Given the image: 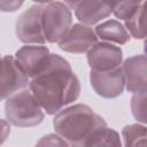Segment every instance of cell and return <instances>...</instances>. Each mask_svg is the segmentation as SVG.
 <instances>
[{
	"instance_id": "3957f363",
	"label": "cell",
	"mask_w": 147,
	"mask_h": 147,
	"mask_svg": "<svg viewBox=\"0 0 147 147\" xmlns=\"http://www.w3.org/2000/svg\"><path fill=\"white\" fill-rule=\"evenodd\" d=\"M5 115L8 123L18 127L37 126L45 117L44 109L26 88L5 100Z\"/></svg>"
},
{
	"instance_id": "277c9868",
	"label": "cell",
	"mask_w": 147,
	"mask_h": 147,
	"mask_svg": "<svg viewBox=\"0 0 147 147\" xmlns=\"http://www.w3.org/2000/svg\"><path fill=\"white\" fill-rule=\"evenodd\" d=\"M41 20L44 36L49 44H59L72 26L71 9L61 1H46Z\"/></svg>"
},
{
	"instance_id": "8fae6325",
	"label": "cell",
	"mask_w": 147,
	"mask_h": 147,
	"mask_svg": "<svg viewBox=\"0 0 147 147\" xmlns=\"http://www.w3.org/2000/svg\"><path fill=\"white\" fill-rule=\"evenodd\" d=\"M77 20L85 25H93L113 14L114 1H67Z\"/></svg>"
},
{
	"instance_id": "d6986e66",
	"label": "cell",
	"mask_w": 147,
	"mask_h": 147,
	"mask_svg": "<svg viewBox=\"0 0 147 147\" xmlns=\"http://www.w3.org/2000/svg\"><path fill=\"white\" fill-rule=\"evenodd\" d=\"M34 147H70L69 144L57 133H49L41 137Z\"/></svg>"
},
{
	"instance_id": "4fadbf2b",
	"label": "cell",
	"mask_w": 147,
	"mask_h": 147,
	"mask_svg": "<svg viewBox=\"0 0 147 147\" xmlns=\"http://www.w3.org/2000/svg\"><path fill=\"white\" fill-rule=\"evenodd\" d=\"M95 33L98 38L106 42L125 45L130 41L131 36L125 25L117 20H107L95 26Z\"/></svg>"
},
{
	"instance_id": "5b68a950",
	"label": "cell",
	"mask_w": 147,
	"mask_h": 147,
	"mask_svg": "<svg viewBox=\"0 0 147 147\" xmlns=\"http://www.w3.org/2000/svg\"><path fill=\"white\" fill-rule=\"evenodd\" d=\"M45 1L38 2L24 10L17 18L15 32L17 39L26 45H44L46 41L42 29V9Z\"/></svg>"
},
{
	"instance_id": "7a4b0ae2",
	"label": "cell",
	"mask_w": 147,
	"mask_h": 147,
	"mask_svg": "<svg viewBox=\"0 0 147 147\" xmlns=\"http://www.w3.org/2000/svg\"><path fill=\"white\" fill-rule=\"evenodd\" d=\"M53 126L70 147H84L92 133L107 126V123L90 106L77 103L59 111L53 119Z\"/></svg>"
},
{
	"instance_id": "ba28073f",
	"label": "cell",
	"mask_w": 147,
	"mask_h": 147,
	"mask_svg": "<svg viewBox=\"0 0 147 147\" xmlns=\"http://www.w3.org/2000/svg\"><path fill=\"white\" fill-rule=\"evenodd\" d=\"M87 63L91 70H114L123 63V51L119 46L110 42H96L87 53Z\"/></svg>"
},
{
	"instance_id": "ac0fdd59",
	"label": "cell",
	"mask_w": 147,
	"mask_h": 147,
	"mask_svg": "<svg viewBox=\"0 0 147 147\" xmlns=\"http://www.w3.org/2000/svg\"><path fill=\"white\" fill-rule=\"evenodd\" d=\"M141 1H114L113 14L116 18L127 21L140 6Z\"/></svg>"
},
{
	"instance_id": "44dd1931",
	"label": "cell",
	"mask_w": 147,
	"mask_h": 147,
	"mask_svg": "<svg viewBox=\"0 0 147 147\" xmlns=\"http://www.w3.org/2000/svg\"><path fill=\"white\" fill-rule=\"evenodd\" d=\"M144 52H145V55H147V38L144 40Z\"/></svg>"
},
{
	"instance_id": "9a60e30c",
	"label": "cell",
	"mask_w": 147,
	"mask_h": 147,
	"mask_svg": "<svg viewBox=\"0 0 147 147\" xmlns=\"http://www.w3.org/2000/svg\"><path fill=\"white\" fill-rule=\"evenodd\" d=\"M84 147H123L119 133L113 127H101L86 140Z\"/></svg>"
},
{
	"instance_id": "2e32d148",
	"label": "cell",
	"mask_w": 147,
	"mask_h": 147,
	"mask_svg": "<svg viewBox=\"0 0 147 147\" xmlns=\"http://www.w3.org/2000/svg\"><path fill=\"white\" fill-rule=\"evenodd\" d=\"M123 147H147V126L136 123L125 125L122 130Z\"/></svg>"
},
{
	"instance_id": "8992f818",
	"label": "cell",
	"mask_w": 147,
	"mask_h": 147,
	"mask_svg": "<svg viewBox=\"0 0 147 147\" xmlns=\"http://www.w3.org/2000/svg\"><path fill=\"white\" fill-rule=\"evenodd\" d=\"M30 84V78L16 61L15 56L5 55L1 59L0 76V94L1 100L8 99L10 95L25 90Z\"/></svg>"
},
{
	"instance_id": "9c48e42d",
	"label": "cell",
	"mask_w": 147,
	"mask_h": 147,
	"mask_svg": "<svg viewBox=\"0 0 147 147\" xmlns=\"http://www.w3.org/2000/svg\"><path fill=\"white\" fill-rule=\"evenodd\" d=\"M96 42L98 36L92 26L75 23L57 46L61 51L67 53L83 54L87 53Z\"/></svg>"
},
{
	"instance_id": "52a82bcc",
	"label": "cell",
	"mask_w": 147,
	"mask_h": 147,
	"mask_svg": "<svg viewBox=\"0 0 147 147\" xmlns=\"http://www.w3.org/2000/svg\"><path fill=\"white\" fill-rule=\"evenodd\" d=\"M90 82L94 92L105 99H115L123 94L125 77L123 67L108 71H90Z\"/></svg>"
},
{
	"instance_id": "7c38bea8",
	"label": "cell",
	"mask_w": 147,
	"mask_h": 147,
	"mask_svg": "<svg viewBox=\"0 0 147 147\" xmlns=\"http://www.w3.org/2000/svg\"><path fill=\"white\" fill-rule=\"evenodd\" d=\"M51 53L44 45H25L15 53V59L29 78L36 77L45 67Z\"/></svg>"
},
{
	"instance_id": "5bb4252c",
	"label": "cell",
	"mask_w": 147,
	"mask_h": 147,
	"mask_svg": "<svg viewBox=\"0 0 147 147\" xmlns=\"http://www.w3.org/2000/svg\"><path fill=\"white\" fill-rule=\"evenodd\" d=\"M125 28L134 39L147 38V1H141L134 14L125 21Z\"/></svg>"
},
{
	"instance_id": "30bf717a",
	"label": "cell",
	"mask_w": 147,
	"mask_h": 147,
	"mask_svg": "<svg viewBox=\"0 0 147 147\" xmlns=\"http://www.w3.org/2000/svg\"><path fill=\"white\" fill-rule=\"evenodd\" d=\"M122 67L127 92L136 94L147 91V55L130 56L123 62Z\"/></svg>"
},
{
	"instance_id": "e0dca14e",
	"label": "cell",
	"mask_w": 147,
	"mask_h": 147,
	"mask_svg": "<svg viewBox=\"0 0 147 147\" xmlns=\"http://www.w3.org/2000/svg\"><path fill=\"white\" fill-rule=\"evenodd\" d=\"M131 113L138 123L147 125V91L132 95Z\"/></svg>"
},
{
	"instance_id": "6da1fadb",
	"label": "cell",
	"mask_w": 147,
	"mask_h": 147,
	"mask_svg": "<svg viewBox=\"0 0 147 147\" xmlns=\"http://www.w3.org/2000/svg\"><path fill=\"white\" fill-rule=\"evenodd\" d=\"M29 90L48 115H56L80 95V83L70 63L51 54L42 70L30 80Z\"/></svg>"
},
{
	"instance_id": "ffe728a7",
	"label": "cell",
	"mask_w": 147,
	"mask_h": 147,
	"mask_svg": "<svg viewBox=\"0 0 147 147\" xmlns=\"http://www.w3.org/2000/svg\"><path fill=\"white\" fill-rule=\"evenodd\" d=\"M23 5V1H1L0 2V10L3 13H11L16 11L21 6Z\"/></svg>"
}]
</instances>
